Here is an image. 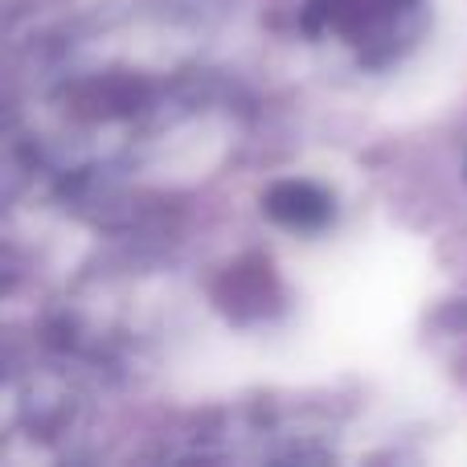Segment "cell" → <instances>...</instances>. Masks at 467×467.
I'll return each instance as SVG.
<instances>
[{
	"label": "cell",
	"mask_w": 467,
	"mask_h": 467,
	"mask_svg": "<svg viewBox=\"0 0 467 467\" xmlns=\"http://www.w3.org/2000/svg\"><path fill=\"white\" fill-rule=\"evenodd\" d=\"M263 210H266V218L279 222L283 230L312 234V230L328 226V218H332V197L324 193L316 181L287 177V181H275V185L266 189Z\"/></svg>",
	"instance_id": "7a4b0ae2"
},
{
	"label": "cell",
	"mask_w": 467,
	"mask_h": 467,
	"mask_svg": "<svg viewBox=\"0 0 467 467\" xmlns=\"http://www.w3.org/2000/svg\"><path fill=\"white\" fill-rule=\"evenodd\" d=\"M422 21L427 0H304L299 8V33L361 70L398 62Z\"/></svg>",
	"instance_id": "6da1fadb"
}]
</instances>
